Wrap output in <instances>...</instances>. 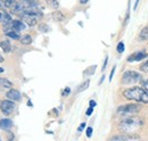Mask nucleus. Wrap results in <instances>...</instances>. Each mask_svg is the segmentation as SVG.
<instances>
[{"instance_id":"obj_7","label":"nucleus","mask_w":148,"mask_h":141,"mask_svg":"<svg viewBox=\"0 0 148 141\" xmlns=\"http://www.w3.org/2000/svg\"><path fill=\"white\" fill-rule=\"evenodd\" d=\"M139 139L138 136H133V134H129V133H121V134H116L114 137H112V141L116 140H137Z\"/></svg>"},{"instance_id":"obj_10","label":"nucleus","mask_w":148,"mask_h":141,"mask_svg":"<svg viewBox=\"0 0 148 141\" xmlns=\"http://www.w3.org/2000/svg\"><path fill=\"white\" fill-rule=\"evenodd\" d=\"M13 126V121H10L9 118H3L0 121V129L1 130H9Z\"/></svg>"},{"instance_id":"obj_28","label":"nucleus","mask_w":148,"mask_h":141,"mask_svg":"<svg viewBox=\"0 0 148 141\" xmlns=\"http://www.w3.org/2000/svg\"><path fill=\"white\" fill-rule=\"evenodd\" d=\"M143 88L146 89V90L148 91V79L147 80H144V81H143Z\"/></svg>"},{"instance_id":"obj_34","label":"nucleus","mask_w":148,"mask_h":141,"mask_svg":"<svg viewBox=\"0 0 148 141\" xmlns=\"http://www.w3.org/2000/svg\"><path fill=\"white\" fill-rule=\"evenodd\" d=\"M138 3H139V0H136V5H134V9H137V7H138Z\"/></svg>"},{"instance_id":"obj_22","label":"nucleus","mask_w":148,"mask_h":141,"mask_svg":"<svg viewBox=\"0 0 148 141\" xmlns=\"http://www.w3.org/2000/svg\"><path fill=\"white\" fill-rule=\"evenodd\" d=\"M124 49H125V46H124V43L123 42H120L119 44H117V47H116V50H117V53H122L124 51Z\"/></svg>"},{"instance_id":"obj_2","label":"nucleus","mask_w":148,"mask_h":141,"mask_svg":"<svg viewBox=\"0 0 148 141\" xmlns=\"http://www.w3.org/2000/svg\"><path fill=\"white\" fill-rule=\"evenodd\" d=\"M143 120L138 118V117H129L123 120L120 125H119V130L122 133H129V134H133L136 132H138L141 127H143Z\"/></svg>"},{"instance_id":"obj_20","label":"nucleus","mask_w":148,"mask_h":141,"mask_svg":"<svg viewBox=\"0 0 148 141\" xmlns=\"http://www.w3.org/2000/svg\"><path fill=\"white\" fill-rule=\"evenodd\" d=\"M89 84H90V81L89 80H87L86 82H83L79 88L76 89V93H80V92H82V91H84V90H87L88 87H89Z\"/></svg>"},{"instance_id":"obj_33","label":"nucleus","mask_w":148,"mask_h":141,"mask_svg":"<svg viewBox=\"0 0 148 141\" xmlns=\"http://www.w3.org/2000/svg\"><path fill=\"white\" fill-rule=\"evenodd\" d=\"M89 105H90V107H96V101L95 100H90V103H89Z\"/></svg>"},{"instance_id":"obj_4","label":"nucleus","mask_w":148,"mask_h":141,"mask_svg":"<svg viewBox=\"0 0 148 141\" xmlns=\"http://www.w3.org/2000/svg\"><path fill=\"white\" fill-rule=\"evenodd\" d=\"M141 110V106L136 105V104H128V105L120 106L117 108V114L119 115H133L137 114Z\"/></svg>"},{"instance_id":"obj_3","label":"nucleus","mask_w":148,"mask_h":141,"mask_svg":"<svg viewBox=\"0 0 148 141\" xmlns=\"http://www.w3.org/2000/svg\"><path fill=\"white\" fill-rule=\"evenodd\" d=\"M141 79V75L136 70H127L122 75V83L123 84H134L139 82Z\"/></svg>"},{"instance_id":"obj_23","label":"nucleus","mask_w":148,"mask_h":141,"mask_svg":"<svg viewBox=\"0 0 148 141\" xmlns=\"http://www.w3.org/2000/svg\"><path fill=\"white\" fill-rule=\"evenodd\" d=\"M140 70H143L144 73H148V60L144 62V63L140 65Z\"/></svg>"},{"instance_id":"obj_37","label":"nucleus","mask_w":148,"mask_h":141,"mask_svg":"<svg viewBox=\"0 0 148 141\" xmlns=\"http://www.w3.org/2000/svg\"><path fill=\"white\" fill-rule=\"evenodd\" d=\"M2 72H3V68H1V67H0V73H2Z\"/></svg>"},{"instance_id":"obj_35","label":"nucleus","mask_w":148,"mask_h":141,"mask_svg":"<svg viewBox=\"0 0 148 141\" xmlns=\"http://www.w3.org/2000/svg\"><path fill=\"white\" fill-rule=\"evenodd\" d=\"M80 2L81 3H86V2H88V0H80Z\"/></svg>"},{"instance_id":"obj_38","label":"nucleus","mask_w":148,"mask_h":141,"mask_svg":"<svg viewBox=\"0 0 148 141\" xmlns=\"http://www.w3.org/2000/svg\"><path fill=\"white\" fill-rule=\"evenodd\" d=\"M1 15H2V13H0V19H1Z\"/></svg>"},{"instance_id":"obj_25","label":"nucleus","mask_w":148,"mask_h":141,"mask_svg":"<svg viewBox=\"0 0 148 141\" xmlns=\"http://www.w3.org/2000/svg\"><path fill=\"white\" fill-rule=\"evenodd\" d=\"M95 70H96V65H95V66H91V67H89V70H87L86 72H84V75H92Z\"/></svg>"},{"instance_id":"obj_1","label":"nucleus","mask_w":148,"mask_h":141,"mask_svg":"<svg viewBox=\"0 0 148 141\" xmlns=\"http://www.w3.org/2000/svg\"><path fill=\"white\" fill-rule=\"evenodd\" d=\"M123 96L129 100H133L140 104H148V91L140 87L125 89L123 91Z\"/></svg>"},{"instance_id":"obj_9","label":"nucleus","mask_w":148,"mask_h":141,"mask_svg":"<svg viewBox=\"0 0 148 141\" xmlns=\"http://www.w3.org/2000/svg\"><path fill=\"white\" fill-rule=\"evenodd\" d=\"M6 97L13 101H19L21 100V93H19L18 90H15V89H8L7 93H6Z\"/></svg>"},{"instance_id":"obj_24","label":"nucleus","mask_w":148,"mask_h":141,"mask_svg":"<svg viewBox=\"0 0 148 141\" xmlns=\"http://www.w3.org/2000/svg\"><path fill=\"white\" fill-rule=\"evenodd\" d=\"M39 30L41 31V32H48L49 31V26L48 25H46V24H40V26H39Z\"/></svg>"},{"instance_id":"obj_21","label":"nucleus","mask_w":148,"mask_h":141,"mask_svg":"<svg viewBox=\"0 0 148 141\" xmlns=\"http://www.w3.org/2000/svg\"><path fill=\"white\" fill-rule=\"evenodd\" d=\"M46 2H47V5H49V7H51L54 9H57L59 7L58 0H46Z\"/></svg>"},{"instance_id":"obj_15","label":"nucleus","mask_w":148,"mask_h":141,"mask_svg":"<svg viewBox=\"0 0 148 141\" xmlns=\"http://www.w3.org/2000/svg\"><path fill=\"white\" fill-rule=\"evenodd\" d=\"M138 38H139L140 41H147L148 40V25L147 26H145V27L139 32Z\"/></svg>"},{"instance_id":"obj_6","label":"nucleus","mask_w":148,"mask_h":141,"mask_svg":"<svg viewBox=\"0 0 148 141\" xmlns=\"http://www.w3.org/2000/svg\"><path fill=\"white\" fill-rule=\"evenodd\" d=\"M148 56V53L145 50H141V51H137V53H132L128 57V62L132 63V62H140L143 59H145Z\"/></svg>"},{"instance_id":"obj_27","label":"nucleus","mask_w":148,"mask_h":141,"mask_svg":"<svg viewBox=\"0 0 148 141\" xmlns=\"http://www.w3.org/2000/svg\"><path fill=\"white\" fill-rule=\"evenodd\" d=\"M92 112H93V107H89V108L87 109V112H86V115H87V116H90V115L92 114Z\"/></svg>"},{"instance_id":"obj_12","label":"nucleus","mask_w":148,"mask_h":141,"mask_svg":"<svg viewBox=\"0 0 148 141\" xmlns=\"http://www.w3.org/2000/svg\"><path fill=\"white\" fill-rule=\"evenodd\" d=\"M0 47L1 49L5 51V53H10L12 50V46H10V42L8 40H2L0 41Z\"/></svg>"},{"instance_id":"obj_5","label":"nucleus","mask_w":148,"mask_h":141,"mask_svg":"<svg viewBox=\"0 0 148 141\" xmlns=\"http://www.w3.org/2000/svg\"><path fill=\"white\" fill-rule=\"evenodd\" d=\"M0 109H1V112H2L5 115H10V114L14 112V109H15V104H14V101L10 100V99H8V100H2V101L0 103Z\"/></svg>"},{"instance_id":"obj_19","label":"nucleus","mask_w":148,"mask_h":141,"mask_svg":"<svg viewBox=\"0 0 148 141\" xmlns=\"http://www.w3.org/2000/svg\"><path fill=\"white\" fill-rule=\"evenodd\" d=\"M21 43H22V44H31V43H32V38H31V35H29V34L23 35V36L21 38Z\"/></svg>"},{"instance_id":"obj_18","label":"nucleus","mask_w":148,"mask_h":141,"mask_svg":"<svg viewBox=\"0 0 148 141\" xmlns=\"http://www.w3.org/2000/svg\"><path fill=\"white\" fill-rule=\"evenodd\" d=\"M6 35L7 36H9V38H12V39H14V40H18L21 39V36L18 34V31H15V30H9V31H6Z\"/></svg>"},{"instance_id":"obj_30","label":"nucleus","mask_w":148,"mask_h":141,"mask_svg":"<svg viewBox=\"0 0 148 141\" xmlns=\"http://www.w3.org/2000/svg\"><path fill=\"white\" fill-rule=\"evenodd\" d=\"M84 127H86V123H82L80 126H79V127H77V131H79V132H81V131H82Z\"/></svg>"},{"instance_id":"obj_32","label":"nucleus","mask_w":148,"mask_h":141,"mask_svg":"<svg viewBox=\"0 0 148 141\" xmlns=\"http://www.w3.org/2000/svg\"><path fill=\"white\" fill-rule=\"evenodd\" d=\"M114 72H115V66L113 67V70H112V72H111V75H110V81H112V80H113V75H114Z\"/></svg>"},{"instance_id":"obj_11","label":"nucleus","mask_w":148,"mask_h":141,"mask_svg":"<svg viewBox=\"0 0 148 141\" xmlns=\"http://www.w3.org/2000/svg\"><path fill=\"white\" fill-rule=\"evenodd\" d=\"M13 87V83L5 79V77H0V90H3V89H12Z\"/></svg>"},{"instance_id":"obj_29","label":"nucleus","mask_w":148,"mask_h":141,"mask_svg":"<svg viewBox=\"0 0 148 141\" xmlns=\"http://www.w3.org/2000/svg\"><path fill=\"white\" fill-rule=\"evenodd\" d=\"M107 62H108V57H106V58H105V62H104V65H103V68H101V70H103V72H104V70H105V68H106Z\"/></svg>"},{"instance_id":"obj_13","label":"nucleus","mask_w":148,"mask_h":141,"mask_svg":"<svg viewBox=\"0 0 148 141\" xmlns=\"http://www.w3.org/2000/svg\"><path fill=\"white\" fill-rule=\"evenodd\" d=\"M15 5H16L15 0H2V1H0V7H6V8L13 9Z\"/></svg>"},{"instance_id":"obj_8","label":"nucleus","mask_w":148,"mask_h":141,"mask_svg":"<svg viewBox=\"0 0 148 141\" xmlns=\"http://www.w3.org/2000/svg\"><path fill=\"white\" fill-rule=\"evenodd\" d=\"M22 16V21L24 23H26L29 26H34L37 25L38 23V17L37 16H32V15H29V14H21Z\"/></svg>"},{"instance_id":"obj_31","label":"nucleus","mask_w":148,"mask_h":141,"mask_svg":"<svg viewBox=\"0 0 148 141\" xmlns=\"http://www.w3.org/2000/svg\"><path fill=\"white\" fill-rule=\"evenodd\" d=\"M70 91H71V90H70V88H66L65 90H64V92H63V96H66V94H69V93H70Z\"/></svg>"},{"instance_id":"obj_14","label":"nucleus","mask_w":148,"mask_h":141,"mask_svg":"<svg viewBox=\"0 0 148 141\" xmlns=\"http://www.w3.org/2000/svg\"><path fill=\"white\" fill-rule=\"evenodd\" d=\"M12 26H13V30H15V31H22V30L25 29L24 23H22L21 21H13Z\"/></svg>"},{"instance_id":"obj_17","label":"nucleus","mask_w":148,"mask_h":141,"mask_svg":"<svg viewBox=\"0 0 148 141\" xmlns=\"http://www.w3.org/2000/svg\"><path fill=\"white\" fill-rule=\"evenodd\" d=\"M51 17L55 21V22H62V21H64V15H63V13L62 12H59V10H56L54 12L53 14H51Z\"/></svg>"},{"instance_id":"obj_26","label":"nucleus","mask_w":148,"mask_h":141,"mask_svg":"<svg viewBox=\"0 0 148 141\" xmlns=\"http://www.w3.org/2000/svg\"><path fill=\"white\" fill-rule=\"evenodd\" d=\"M87 137L88 138H91V136H92V127H87Z\"/></svg>"},{"instance_id":"obj_16","label":"nucleus","mask_w":148,"mask_h":141,"mask_svg":"<svg viewBox=\"0 0 148 141\" xmlns=\"http://www.w3.org/2000/svg\"><path fill=\"white\" fill-rule=\"evenodd\" d=\"M0 21H2V24H3V25H6V24H10V23L13 22L12 16H10L8 13H6V12H3V13H2V15H1V19H0Z\"/></svg>"},{"instance_id":"obj_36","label":"nucleus","mask_w":148,"mask_h":141,"mask_svg":"<svg viewBox=\"0 0 148 141\" xmlns=\"http://www.w3.org/2000/svg\"><path fill=\"white\" fill-rule=\"evenodd\" d=\"M2 62H3V57L0 55V63H2Z\"/></svg>"}]
</instances>
